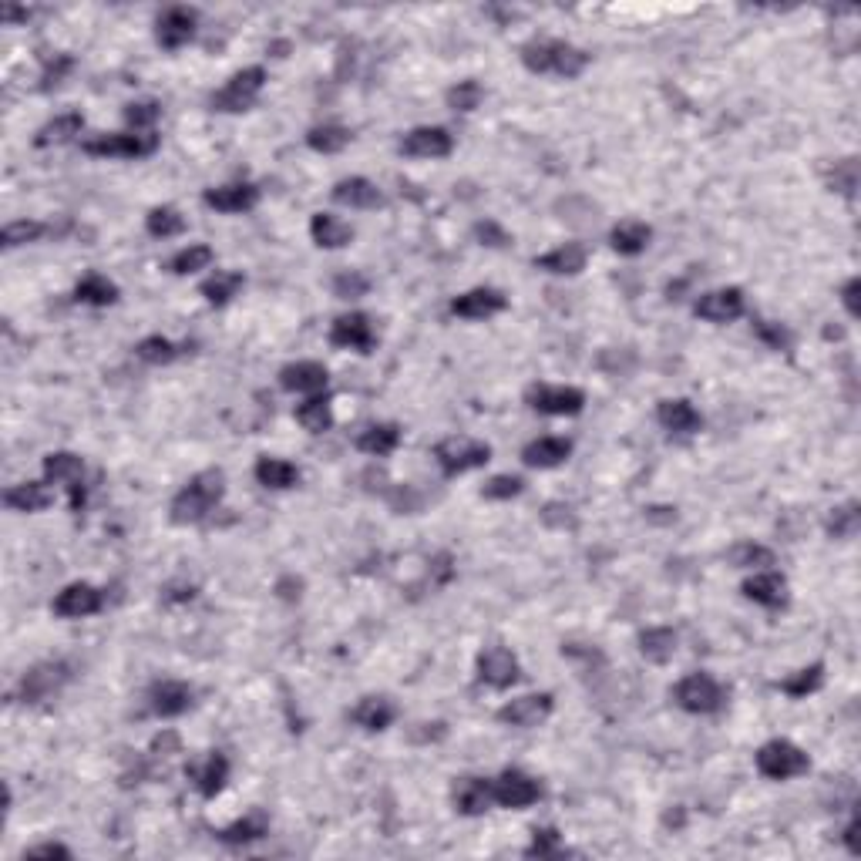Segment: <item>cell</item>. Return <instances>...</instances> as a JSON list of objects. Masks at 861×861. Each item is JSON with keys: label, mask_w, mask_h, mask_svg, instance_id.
Here are the masks:
<instances>
[{"label": "cell", "mask_w": 861, "mask_h": 861, "mask_svg": "<svg viewBox=\"0 0 861 861\" xmlns=\"http://www.w3.org/2000/svg\"><path fill=\"white\" fill-rule=\"evenodd\" d=\"M182 350L185 347L172 344V340H165V337H145V340H138L135 357L145 360V364H152V367H165V364H172V360H179Z\"/></svg>", "instance_id": "bcb514c9"}, {"label": "cell", "mask_w": 861, "mask_h": 861, "mask_svg": "<svg viewBox=\"0 0 861 861\" xmlns=\"http://www.w3.org/2000/svg\"><path fill=\"white\" fill-rule=\"evenodd\" d=\"M189 781L196 784V791L202 794V798H216V794L226 788V781H229L226 754L209 751L199 764H189Z\"/></svg>", "instance_id": "603a6c76"}, {"label": "cell", "mask_w": 861, "mask_h": 861, "mask_svg": "<svg viewBox=\"0 0 861 861\" xmlns=\"http://www.w3.org/2000/svg\"><path fill=\"white\" fill-rule=\"evenodd\" d=\"M222 492H226V478H222L219 468L199 471V475L172 498V522L196 525L202 518H209L212 508L222 502Z\"/></svg>", "instance_id": "6da1fadb"}, {"label": "cell", "mask_w": 861, "mask_h": 861, "mask_svg": "<svg viewBox=\"0 0 861 861\" xmlns=\"http://www.w3.org/2000/svg\"><path fill=\"white\" fill-rule=\"evenodd\" d=\"M858 522H861L858 502H845V505H838L835 512L828 515V535H831V539H855Z\"/></svg>", "instance_id": "f907efd6"}, {"label": "cell", "mask_w": 861, "mask_h": 861, "mask_svg": "<svg viewBox=\"0 0 861 861\" xmlns=\"http://www.w3.org/2000/svg\"><path fill=\"white\" fill-rule=\"evenodd\" d=\"M529 858H555L562 855V835L555 828H535L532 831V845L525 848Z\"/></svg>", "instance_id": "db71d44e"}, {"label": "cell", "mask_w": 861, "mask_h": 861, "mask_svg": "<svg viewBox=\"0 0 861 861\" xmlns=\"http://www.w3.org/2000/svg\"><path fill=\"white\" fill-rule=\"evenodd\" d=\"M27 855H31V858H71V848L58 845V841H44V845L27 848L24 858H27Z\"/></svg>", "instance_id": "6125c7cd"}, {"label": "cell", "mask_w": 861, "mask_h": 861, "mask_svg": "<svg viewBox=\"0 0 861 861\" xmlns=\"http://www.w3.org/2000/svg\"><path fill=\"white\" fill-rule=\"evenodd\" d=\"M586 259H589L586 246L566 243V246L549 249L545 256H535V270H545V273H555V276H576V273L586 270Z\"/></svg>", "instance_id": "484cf974"}, {"label": "cell", "mask_w": 861, "mask_h": 861, "mask_svg": "<svg viewBox=\"0 0 861 861\" xmlns=\"http://www.w3.org/2000/svg\"><path fill=\"white\" fill-rule=\"evenodd\" d=\"M653 239V229L646 222H636V219H626L609 233V246L616 249L619 256H640Z\"/></svg>", "instance_id": "836d02e7"}, {"label": "cell", "mask_w": 861, "mask_h": 861, "mask_svg": "<svg viewBox=\"0 0 861 861\" xmlns=\"http://www.w3.org/2000/svg\"><path fill=\"white\" fill-rule=\"evenodd\" d=\"M744 596L764 609H784L788 606V579L777 572H757L744 582Z\"/></svg>", "instance_id": "d4e9b609"}, {"label": "cell", "mask_w": 861, "mask_h": 861, "mask_svg": "<svg viewBox=\"0 0 861 861\" xmlns=\"http://www.w3.org/2000/svg\"><path fill=\"white\" fill-rule=\"evenodd\" d=\"M148 707L155 717H182L192 707V687L182 680H159L148 690Z\"/></svg>", "instance_id": "44dd1931"}, {"label": "cell", "mask_w": 861, "mask_h": 861, "mask_svg": "<svg viewBox=\"0 0 861 861\" xmlns=\"http://www.w3.org/2000/svg\"><path fill=\"white\" fill-rule=\"evenodd\" d=\"M821 683H825V666H821V663H811V666H804V670L791 673L788 680L777 683V690L788 693L791 700H804V697H811V693H818V690H821Z\"/></svg>", "instance_id": "b9f144b4"}, {"label": "cell", "mask_w": 861, "mask_h": 861, "mask_svg": "<svg viewBox=\"0 0 861 861\" xmlns=\"http://www.w3.org/2000/svg\"><path fill=\"white\" fill-rule=\"evenodd\" d=\"M522 492H525V481L518 475H495L492 481H485L481 498H488V502H512V498H518Z\"/></svg>", "instance_id": "816d5d0a"}, {"label": "cell", "mask_w": 861, "mask_h": 861, "mask_svg": "<svg viewBox=\"0 0 861 861\" xmlns=\"http://www.w3.org/2000/svg\"><path fill=\"white\" fill-rule=\"evenodd\" d=\"M162 118V105L155 98H145V101H132L125 108V122L135 128L138 135H152L155 122Z\"/></svg>", "instance_id": "c3c4849f"}, {"label": "cell", "mask_w": 861, "mask_h": 861, "mask_svg": "<svg viewBox=\"0 0 861 861\" xmlns=\"http://www.w3.org/2000/svg\"><path fill=\"white\" fill-rule=\"evenodd\" d=\"M0 17H4L7 24H14V21H27L31 11H27V7H11V4H7L4 11H0Z\"/></svg>", "instance_id": "e7e4bbea"}, {"label": "cell", "mask_w": 861, "mask_h": 861, "mask_svg": "<svg viewBox=\"0 0 861 861\" xmlns=\"http://www.w3.org/2000/svg\"><path fill=\"white\" fill-rule=\"evenodd\" d=\"M727 562L734 569H767L774 566V552L757 542H740L727 552Z\"/></svg>", "instance_id": "7dc6e473"}, {"label": "cell", "mask_w": 861, "mask_h": 861, "mask_svg": "<svg viewBox=\"0 0 861 861\" xmlns=\"http://www.w3.org/2000/svg\"><path fill=\"white\" fill-rule=\"evenodd\" d=\"M401 444V428L394 421H384V424H370L357 434V448L364 455H374V458H387L391 451Z\"/></svg>", "instance_id": "e575fe53"}, {"label": "cell", "mask_w": 861, "mask_h": 861, "mask_svg": "<svg viewBox=\"0 0 861 861\" xmlns=\"http://www.w3.org/2000/svg\"><path fill=\"white\" fill-rule=\"evenodd\" d=\"M202 202L216 212H249L259 202V189L253 182H229L216 185V189L202 192Z\"/></svg>", "instance_id": "7402d4cb"}, {"label": "cell", "mask_w": 861, "mask_h": 861, "mask_svg": "<svg viewBox=\"0 0 861 861\" xmlns=\"http://www.w3.org/2000/svg\"><path fill=\"white\" fill-rule=\"evenodd\" d=\"M394 717H397L394 703L384 697H364L350 710V720H354L360 730H367V734H381V730L394 724Z\"/></svg>", "instance_id": "f546056e"}, {"label": "cell", "mask_w": 861, "mask_h": 861, "mask_svg": "<svg viewBox=\"0 0 861 861\" xmlns=\"http://www.w3.org/2000/svg\"><path fill=\"white\" fill-rule=\"evenodd\" d=\"M44 478L58 481V485H68L71 492V512H81L85 508V461L71 451H51L44 458Z\"/></svg>", "instance_id": "7c38bea8"}, {"label": "cell", "mask_w": 861, "mask_h": 861, "mask_svg": "<svg viewBox=\"0 0 861 861\" xmlns=\"http://www.w3.org/2000/svg\"><path fill=\"white\" fill-rule=\"evenodd\" d=\"M196 24H199V14L192 11V7H169V11L159 17V24H155V41H159L165 51H179L196 37Z\"/></svg>", "instance_id": "ac0fdd59"}, {"label": "cell", "mask_w": 861, "mask_h": 861, "mask_svg": "<svg viewBox=\"0 0 861 861\" xmlns=\"http://www.w3.org/2000/svg\"><path fill=\"white\" fill-rule=\"evenodd\" d=\"M212 259H216V253H212L209 246L192 243V246L179 249V253L169 259V273H175V276H192V273H199V270H209Z\"/></svg>", "instance_id": "ee69618b"}, {"label": "cell", "mask_w": 861, "mask_h": 861, "mask_svg": "<svg viewBox=\"0 0 861 861\" xmlns=\"http://www.w3.org/2000/svg\"><path fill=\"white\" fill-rule=\"evenodd\" d=\"M492 801H495L492 781H485V777H465L455 791V808H458V814H465V818H478V814H485Z\"/></svg>", "instance_id": "1f68e13d"}, {"label": "cell", "mask_w": 861, "mask_h": 861, "mask_svg": "<svg viewBox=\"0 0 861 861\" xmlns=\"http://www.w3.org/2000/svg\"><path fill=\"white\" fill-rule=\"evenodd\" d=\"M831 192H841V196H855V189H858V165H855V159H848V162H841V165H835V172H831Z\"/></svg>", "instance_id": "9f6ffc18"}, {"label": "cell", "mask_w": 861, "mask_h": 861, "mask_svg": "<svg viewBox=\"0 0 861 861\" xmlns=\"http://www.w3.org/2000/svg\"><path fill=\"white\" fill-rule=\"evenodd\" d=\"M71 680V666L64 660H44L31 666V670L21 677V687H17V697H21L24 703H41L54 697L64 683Z\"/></svg>", "instance_id": "9c48e42d"}, {"label": "cell", "mask_w": 861, "mask_h": 861, "mask_svg": "<svg viewBox=\"0 0 861 861\" xmlns=\"http://www.w3.org/2000/svg\"><path fill=\"white\" fill-rule=\"evenodd\" d=\"M296 421H300L303 431H310V434L330 431V428H333V407H330L327 391L313 394L310 401H303L300 407H296Z\"/></svg>", "instance_id": "ab89813d"}, {"label": "cell", "mask_w": 861, "mask_h": 861, "mask_svg": "<svg viewBox=\"0 0 861 861\" xmlns=\"http://www.w3.org/2000/svg\"><path fill=\"white\" fill-rule=\"evenodd\" d=\"M525 404L539 414H549V418H572L586 407V394L566 384H532L525 391Z\"/></svg>", "instance_id": "ba28073f"}, {"label": "cell", "mask_w": 861, "mask_h": 861, "mask_svg": "<svg viewBox=\"0 0 861 861\" xmlns=\"http://www.w3.org/2000/svg\"><path fill=\"white\" fill-rule=\"evenodd\" d=\"M518 677H522V666H518V656L508 646H485L478 653V680L485 687L508 690L515 687Z\"/></svg>", "instance_id": "8fae6325"}, {"label": "cell", "mask_w": 861, "mask_h": 861, "mask_svg": "<svg viewBox=\"0 0 861 861\" xmlns=\"http://www.w3.org/2000/svg\"><path fill=\"white\" fill-rule=\"evenodd\" d=\"M266 85V71L253 64V68L236 71L233 78L222 85L216 95H212V108L226 111V115H236V111H246L253 101L259 98V91Z\"/></svg>", "instance_id": "52a82bcc"}, {"label": "cell", "mask_w": 861, "mask_h": 861, "mask_svg": "<svg viewBox=\"0 0 861 861\" xmlns=\"http://www.w3.org/2000/svg\"><path fill=\"white\" fill-rule=\"evenodd\" d=\"M246 286V276L243 273H236V270H219V273H212L206 283L199 286V293L206 296V303H212V307H226L229 300H233V296L243 290Z\"/></svg>", "instance_id": "f35d334b"}, {"label": "cell", "mask_w": 861, "mask_h": 861, "mask_svg": "<svg viewBox=\"0 0 861 861\" xmlns=\"http://www.w3.org/2000/svg\"><path fill=\"white\" fill-rule=\"evenodd\" d=\"M451 148H455V138H451L448 128H438V125L414 128L401 142V152L407 159H448Z\"/></svg>", "instance_id": "e0dca14e"}, {"label": "cell", "mask_w": 861, "mask_h": 861, "mask_svg": "<svg viewBox=\"0 0 861 861\" xmlns=\"http://www.w3.org/2000/svg\"><path fill=\"white\" fill-rule=\"evenodd\" d=\"M434 458L444 475H465V471L485 468L492 461V448L475 438H444L434 448Z\"/></svg>", "instance_id": "8992f818"}, {"label": "cell", "mask_w": 861, "mask_h": 861, "mask_svg": "<svg viewBox=\"0 0 861 861\" xmlns=\"http://www.w3.org/2000/svg\"><path fill=\"white\" fill-rule=\"evenodd\" d=\"M505 307H508L505 293L492 290V286H475V290L451 300V313L461 320H488V317H495V313H502Z\"/></svg>", "instance_id": "d6986e66"}, {"label": "cell", "mask_w": 861, "mask_h": 861, "mask_svg": "<svg viewBox=\"0 0 861 861\" xmlns=\"http://www.w3.org/2000/svg\"><path fill=\"white\" fill-rule=\"evenodd\" d=\"M754 333L757 340H764L771 350H788L791 347V333L781 327V323H771V320H754Z\"/></svg>", "instance_id": "6f0895ef"}, {"label": "cell", "mask_w": 861, "mask_h": 861, "mask_svg": "<svg viewBox=\"0 0 861 861\" xmlns=\"http://www.w3.org/2000/svg\"><path fill=\"white\" fill-rule=\"evenodd\" d=\"M310 239L320 249H344L354 243V226L340 216H333V212H317L310 219Z\"/></svg>", "instance_id": "f1b7e54d"}, {"label": "cell", "mask_w": 861, "mask_h": 861, "mask_svg": "<svg viewBox=\"0 0 861 861\" xmlns=\"http://www.w3.org/2000/svg\"><path fill=\"white\" fill-rule=\"evenodd\" d=\"M475 236H478V243H481V246H492V249H505V246H512V236H508L505 229L498 226V222H492V219L478 222V226H475Z\"/></svg>", "instance_id": "680465c9"}, {"label": "cell", "mask_w": 861, "mask_h": 861, "mask_svg": "<svg viewBox=\"0 0 861 861\" xmlns=\"http://www.w3.org/2000/svg\"><path fill=\"white\" fill-rule=\"evenodd\" d=\"M327 384L330 374L317 360H296V364H286L280 370V387L290 394H323Z\"/></svg>", "instance_id": "ffe728a7"}, {"label": "cell", "mask_w": 861, "mask_h": 861, "mask_svg": "<svg viewBox=\"0 0 861 861\" xmlns=\"http://www.w3.org/2000/svg\"><path fill=\"white\" fill-rule=\"evenodd\" d=\"M757 771L767 781H791V777L811 771V757L798 744H791V740H767L761 751H757Z\"/></svg>", "instance_id": "3957f363"}, {"label": "cell", "mask_w": 861, "mask_h": 861, "mask_svg": "<svg viewBox=\"0 0 861 861\" xmlns=\"http://www.w3.org/2000/svg\"><path fill=\"white\" fill-rule=\"evenodd\" d=\"M253 475L263 488L286 492V488H296V481H300V468L290 465V461H283V458H259Z\"/></svg>", "instance_id": "d590c367"}, {"label": "cell", "mask_w": 861, "mask_h": 861, "mask_svg": "<svg viewBox=\"0 0 861 861\" xmlns=\"http://www.w3.org/2000/svg\"><path fill=\"white\" fill-rule=\"evenodd\" d=\"M350 138L354 135H350V128L344 125H317L307 132V145L320 155H337L350 145Z\"/></svg>", "instance_id": "7bdbcfd3"}, {"label": "cell", "mask_w": 861, "mask_h": 861, "mask_svg": "<svg viewBox=\"0 0 861 861\" xmlns=\"http://www.w3.org/2000/svg\"><path fill=\"white\" fill-rule=\"evenodd\" d=\"M481 98H485V88H481L478 81H458V85L448 91V108L475 111L481 105Z\"/></svg>", "instance_id": "11a10c76"}, {"label": "cell", "mask_w": 861, "mask_h": 861, "mask_svg": "<svg viewBox=\"0 0 861 861\" xmlns=\"http://www.w3.org/2000/svg\"><path fill=\"white\" fill-rule=\"evenodd\" d=\"M159 148V135H138V132H115V135H95L81 142V152L98 155V159H145Z\"/></svg>", "instance_id": "277c9868"}, {"label": "cell", "mask_w": 861, "mask_h": 861, "mask_svg": "<svg viewBox=\"0 0 861 861\" xmlns=\"http://www.w3.org/2000/svg\"><path fill=\"white\" fill-rule=\"evenodd\" d=\"M747 300L737 286H727V290H710L703 293L697 303H693V313L707 323H734L744 317Z\"/></svg>", "instance_id": "2e32d148"}, {"label": "cell", "mask_w": 861, "mask_h": 861, "mask_svg": "<svg viewBox=\"0 0 861 861\" xmlns=\"http://www.w3.org/2000/svg\"><path fill=\"white\" fill-rule=\"evenodd\" d=\"M169 592V603H189V599H196V586H185V582H179V586H169L165 589Z\"/></svg>", "instance_id": "be15d7a7"}, {"label": "cell", "mask_w": 861, "mask_h": 861, "mask_svg": "<svg viewBox=\"0 0 861 861\" xmlns=\"http://www.w3.org/2000/svg\"><path fill=\"white\" fill-rule=\"evenodd\" d=\"M367 290L370 280L357 270H344L333 276V296H340V300H360V296H367Z\"/></svg>", "instance_id": "f5cc1de1"}, {"label": "cell", "mask_w": 861, "mask_h": 861, "mask_svg": "<svg viewBox=\"0 0 861 861\" xmlns=\"http://www.w3.org/2000/svg\"><path fill=\"white\" fill-rule=\"evenodd\" d=\"M330 344L340 350H357V354H370L377 347V330L367 313H344L333 320L330 327Z\"/></svg>", "instance_id": "4fadbf2b"}, {"label": "cell", "mask_w": 861, "mask_h": 861, "mask_svg": "<svg viewBox=\"0 0 861 861\" xmlns=\"http://www.w3.org/2000/svg\"><path fill=\"white\" fill-rule=\"evenodd\" d=\"M44 233H48V226H44V222L17 219V222H7L4 233H0V239H4V249H17V246L37 243V239H41Z\"/></svg>", "instance_id": "681fc988"}, {"label": "cell", "mask_w": 861, "mask_h": 861, "mask_svg": "<svg viewBox=\"0 0 861 861\" xmlns=\"http://www.w3.org/2000/svg\"><path fill=\"white\" fill-rule=\"evenodd\" d=\"M522 64L532 74H555V78H579L589 64V54L566 41H529L522 48Z\"/></svg>", "instance_id": "7a4b0ae2"}, {"label": "cell", "mask_w": 861, "mask_h": 861, "mask_svg": "<svg viewBox=\"0 0 861 861\" xmlns=\"http://www.w3.org/2000/svg\"><path fill=\"white\" fill-rule=\"evenodd\" d=\"M640 653L650 663H656V666L670 663L673 653H677V633H673V629H666V626L643 629V633H640Z\"/></svg>", "instance_id": "74e56055"}, {"label": "cell", "mask_w": 861, "mask_h": 861, "mask_svg": "<svg viewBox=\"0 0 861 861\" xmlns=\"http://www.w3.org/2000/svg\"><path fill=\"white\" fill-rule=\"evenodd\" d=\"M266 835H270V818H266L263 811H249L246 818H239L229 828L216 831V838L226 841V845H253V841Z\"/></svg>", "instance_id": "d6a6232c"}, {"label": "cell", "mask_w": 861, "mask_h": 861, "mask_svg": "<svg viewBox=\"0 0 861 861\" xmlns=\"http://www.w3.org/2000/svg\"><path fill=\"white\" fill-rule=\"evenodd\" d=\"M673 700H677L680 710L700 717V714H717V710L724 707L727 693L710 673H690V677H683L677 687H673Z\"/></svg>", "instance_id": "5b68a950"}, {"label": "cell", "mask_w": 861, "mask_h": 861, "mask_svg": "<svg viewBox=\"0 0 861 861\" xmlns=\"http://www.w3.org/2000/svg\"><path fill=\"white\" fill-rule=\"evenodd\" d=\"M145 229H148V236H155V239H172L185 233V219L179 216L175 206H155L145 216Z\"/></svg>", "instance_id": "f6af8a7d"}, {"label": "cell", "mask_w": 861, "mask_h": 861, "mask_svg": "<svg viewBox=\"0 0 861 861\" xmlns=\"http://www.w3.org/2000/svg\"><path fill=\"white\" fill-rule=\"evenodd\" d=\"M101 606H105V592L95 589L91 582H71V586H64L51 603L54 616H61V619L95 616L101 613Z\"/></svg>", "instance_id": "5bb4252c"}, {"label": "cell", "mask_w": 861, "mask_h": 861, "mask_svg": "<svg viewBox=\"0 0 861 861\" xmlns=\"http://www.w3.org/2000/svg\"><path fill=\"white\" fill-rule=\"evenodd\" d=\"M492 798L495 804H502L508 811H522V808H532L535 801L542 798V788L535 777H529L518 767H508L492 781Z\"/></svg>", "instance_id": "30bf717a"}, {"label": "cell", "mask_w": 861, "mask_h": 861, "mask_svg": "<svg viewBox=\"0 0 861 861\" xmlns=\"http://www.w3.org/2000/svg\"><path fill=\"white\" fill-rule=\"evenodd\" d=\"M81 128H85V115H81V111H64V115L51 118L48 125H41V132L34 135V145L51 148V145L71 142L74 135H81Z\"/></svg>", "instance_id": "8d00e7d4"}, {"label": "cell", "mask_w": 861, "mask_h": 861, "mask_svg": "<svg viewBox=\"0 0 861 861\" xmlns=\"http://www.w3.org/2000/svg\"><path fill=\"white\" fill-rule=\"evenodd\" d=\"M333 202L340 206H350V209H377L384 206V192L377 189L374 182L364 179V175H350V179H340L333 185Z\"/></svg>", "instance_id": "cb8c5ba5"}, {"label": "cell", "mask_w": 861, "mask_h": 861, "mask_svg": "<svg viewBox=\"0 0 861 861\" xmlns=\"http://www.w3.org/2000/svg\"><path fill=\"white\" fill-rule=\"evenodd\" d=\"M74 300L88 303V307H111L118 303V286L101 273H88L85 280L74 286Z\"/></svg>", "instance_id": "60d3db41"}, {"label": "cell", "mask_w": 861, "mask_h": 861, "mask_svg": "<svg viewBox=\"0 0 861 861\" xmlns=\"http://www.w3.org/2000/svg\"><path fill=\"white\" fill-rule=\"evenodd\" d=\"M51 502L54 495L44 481H21V485H11L4 492V505L11 512H44Z\"/></svg>", "instance_id": "4dcf8cb0"}, {"label": "cell", "mask_w": 861, "mask_h": 861, "mask_svg": "<svg viewBox=\"0 0 861 861\" xmlns=\"http://www.w3.org/2000/svg\"><path fill=\"white\" fill-rule=\"evenodd\" d=\"M656 421H660L663 428L673 431V434H697L703 428L700 411L690 401H683V397L660 401V407H656Z\"/></svg>", "instance_id": "83f0119b"}, {"label": "cell", "mask_w": 861, "mask_h": 861, "mask_svg": "<svg viewBox=\"0 0 861 861\" xmlns=\"http://www.w3.org/2000/svg\"><path fill=\"white\" fill-rule=\"evenodd\" d=\"M552 707H555L552 693H525V697H518V700H508L505 707L498 710V720L508 727L529 730V727L545 724V720L552 717Z\"/></svg>", "instance_id": "9a60e30c"}, {"label": "cell", "mask_w": 861, "mask_h": 861, "mask_svg": "<svg viewBox=\"0 0 861 861\" xmlns=\"http://www.w3.org/2000/svg\"><path fill=\"white\" fill-rule=\"evenodd\" d=\"M858 293H861V283H858V276H851V280L841 286V303H845V310H848V317H858L861 313V307H858Z\"/></svg>", "instance_id": "94428289"}, {"label": "cell", "mask_w": 861, "mask_h": 861, "mask_svg": "<svg viewBox=\"0 0 861 861\" xmlns=\"http://www.w3.org/2000/svg\"><path fill=\"white\" fill-rule=\"evenodd\" d=\"M74 68V58L71 54H58V58L54 61H48L44 64V74H41V88L48 91V88H54V85H61L64 81V74H68Z\"/></svg>", "instance_id": "91938a15"}, {"label": "cell", "mask_w": 861, "mask_h": 861, "mask_svg": "<svg viewBox=\"0 0 861 861\" xmlns=\"http://www.w3.org/2000/svg\"><path fill=\"white\" fill-rule=\"evenodd\" d=\"M569 455H572V441L552 438V434L535 438L522 448V461L529 468H559V465H566Z\"/></svg>", "instance_id": "4316f807"}]
</instances>
